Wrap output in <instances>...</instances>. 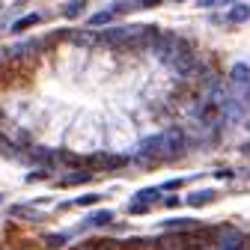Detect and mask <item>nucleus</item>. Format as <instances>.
<instances>
[{"label":"nucleus","instance_id":"1","mask_svg":"<svg viewBox=\"0 0 250 250\" xmlns=\"http://www.w3.org/2000/svg\"><path fill=\"white\" fill-rule=\"evenodd\" d=\"M152 51H155V57H158L164 66H176V62L191 51V45H188L185 39H179V36H173V33H164V36H158L152 42Z\"/></svg>","mask_w":250,"mask_h":250},{"label":"nucleus","instance_id":"22","mask_svg":"<svg viewBox=\"0 0 250 250\" xmlns=\"http://www.w3.org/2000/svg\"><path fill=\"white\" fill-rule=\"evenodd\" d=\"M99 200H102L99 194H86V197H81V200H78V206H96Z\"/></svg>","mask_w":250,"mask_h":250},{"label":"nucleus","instance_id":"24","mask_svg":"<svg viewBox=\"0 0 250 250\" xmlns=\"http://www.w3.org/2000/svg\"><path fill=\"white\" fill-rule=\"evenodd\" d=\"M140 3H143V6H158L161 0H140Z\"/></svg>","mask_w":250,"mask_h":250},{"label":"nucleus","instance_id":"25","mask_svg":"<svg viewBox=\"0 0 250 250\" xmlns=\"http://www.w3.org/2000/svg\"><path fill=\"white\" fill-rule=\"evenodd\" d=\"M241 250H250V238H244V247Z\"/></svg>","mask_w":250,"mask_h":250},{"label":"nucleus","instance_id":"20","mask_svg":"<svg viewBox=\"0 0 250 250\" xmlns=\"http://www.w3.org/2000/svg\"><path fill=\"white\" fill-rule=\"evenodd\" d=\"M72 42H75V45H92L96 39H92L89 33H72Z\"/></svg>","mask_w":250,"mask_h":250},{"label":"nucleus","instance_id":"10","mask_svg":"<svg viewBox=\"0 0 250 250\" xmlns=\"http://www.w3.org/2000/svg\"><path fill=\"white\" fill-rule=\"evenodd\" d=\"M39 21H42V15H39V12H30V15L18 18V21H15V24H12L9 30H12V33H24L27 27H33V24H39Z\"/></svg>","mask_w":250,"mask_h":250},{"label":"nucleus","instance_id":"4","mask_svg":"<svg viewBox=\"0 0 250 250\" xmlns=\"http://www.w3.org/2000/svg\"><path fill=\"white\" fill-rule=\"evenodd\" d=\"M241 247H244V232H238V229H224L217 250H241Z\"/></svg>","mask_w":250,"mask_h":250},{"label":"nucleus","instance_id":"16","mask_svg":"<svg viewBox=\"0 0 250 250\" xmlns=\"http://www.w3.org/2000/svg\"><path fill=\"white\" fill-rule=\"evenodd\" d=\"M110 21H113V9H104V12L89 18V27H102V24H110Z\"/></svg>","mask_w":250,"mask_h":250},{"label":"nucleus","instance_id":"21","mask_svg":"<svg viewBox=\"0 0 250 250\" xmlns=\"http://www.w3.org/2000/svg\"><path fill=\"white\" fill-rule=\"evenodd\" d=\"M146 211H149V206L140 203V200H134V203L128 206V214H146Z\"/></svg>","mask_w":250,"mask_h":250},{"label":"nucleus","instance_id":"2","mask_svg":"<svg viewBox=\"0 0 250 250\" xmlns=\"http://www.w3.org/2000/svg\"><path fill=\"white\" fill-rule=\"evenodd\" d=\"M182 152H185V134H182L179 128L164 131V134H161V158L173 161V158H179Z\"/></svg>","mask_w":250,"mask_h":250},{"label":"nucleus","instance_id":"18","mask_svg":"<svg viewBox=\"0 0 250 250\" xmlns=\"http://www.w3.org/2000/svg\"><path fill=\"white\" fill-rule=\"evenodd\" d=\"M224 3H238V0H197V6L211 9V6H224Z\"/></svg>","mask_w":250,"mask_h":250},{"label":"nucleus","instance_id":"6","mask_svg":"<svg viewBox=\"0 0 250 250\" xmlns=\"http://www.w3.org/2000/svg\"><path fill=\"white\" fill-rule=\"evenodd\" d=\"M39 48H42V42H39V39H27V42L12 45V48L6 51V57H27V54H36Z\"/></svg>","mask_w":250,"mask_h":250},{"label":"nucleus","instance_id":"28","mask_svg":"<svg viewBox=\"0 0 250 250\" xmlns=\"http://www.w3.org/2000/svg\"><path fill=\"white\" fill-rule=\"evenodd\" d=\"M247 128H250V119H247Z\"/></svg>","mask_w":250,"mask_h":250},{"label":"nucleus","instance_id":"8","mask_svg":"<svg viewBox=\"0 0 250 250\" xmlns=\"http://www.w3.org/2000/svg\"><path fill=\"white\" fill-rule=\"evenodd\" d=\"M161 227L164 229H200V224L194 217H170V221H164Z\"/></svg>","mask_w":250,"mask_h":250},{"label":"nucleus","instance_id":"11","mask_svg":"<svg viewBox=\"0 0 250 250\" xmlns=\"http://www.w3.org/2000/svg\"><path fill=\"white\" fill-rule=\"evenodd\" d=\"M227 18H229L232 24H241V21H247V18H250V6H247V3H235V6L229 9V15H227Z\"/></svg>","mask_w":250,"mask_h":250},{"label":"nucleus","instance_id":"27","mask_svg":"<svg viewBox=\"0 0 250 250\" xmlns=\"http://www.w3.org/2000/svg\"><path fill=\"white\" fill-rule=\"evenodd\" d=\"M0 62H3V54H0Z\"/></svg>","mask_w":250,"mask_h":250},{"label":"nucleus","instance_id":"5","mask_svg":"<svg viewBox=\"0 0 250 250\" xmlns=\"http://www.w3.org/2000/svg\"><path fill=\"white\" fill-rule=\"evenodd\" d=\"M158 250H188L185 232H167L158 238Z\"/></svg>","mask_w":250,"mask_h":250},{"label":"nucleus","instance_id":"17","mask_svg":"<svg viewBox=\"0 0 250 250\" xmlns=\"http://www.w3.org/2000/svg\"><path fill=\"white\" fill-rule=\"evenodd\" d=\"M72 232H60V235H48V247H62V244H69Z\"/></svg>","mask_w":250,"mask_h":250},{"label":"nucleus","instance_id":"12","mask_svg":"<svg viewBox=\"0 0 250 250\" xmlns=\"http://www.w3.org/2000/svg\"><path fill=\"white\" fill-rule=\"evenodd\" d=\"M214 200V191H194L188 197V206H203V203H211Z\"/></svg>","mask_w":250,"mask_h":250},{"label":"nucleus","instance_id":"13","mask_svg":"<svg viewBox=\"0 0 250 250\" xmlns=\"http://www.w3.org/2000/svg\"><path fill=\"white\" fill-rule=\"evenodd\" d=\"M110 221H113V214H110V211H96L92 217H86V224H89V227H104V224H110Z\"/></svg>","mask_w":250,"mask_h":250},{"label":"nucleus","instance_id":"7","mask_svg":"<svg viewBox=\"0 0 250 250\" xmlns=\"http://www.w3.org/2000/svg\"><path fill=\"white\" fill-rule=\"evenodd\" d=\"M229 81L238 83V86L250 83V66H247V62H235V66L229 69Z\"/></svg>","mask_w":250,"mask_h":250},{"label":"nucleus","instance_id":"3","mask_svg":"<svg viewBox=\"0 0 250 250\" xmlns=\"http://www.w3.org/2000/svg\"><path fill=\"white\" fill-rule=\"evenodd\" d=\"M86 164L99 167V170H119V167H125V158H122V155H104V152H99V155H92Z\"/></svg>","mask_w":250,"mask_h":250},{"label":"nucleus","instance_id":"23","mask_svg":"<svg viewBox=\"0 0 250 250\" xmlns=\"http://www.w3.org/2000/svg\"><path fill=\"white\" fill-rule=\"evenodd\" d=\"M179 185H182V179H170V182H164V188H167V191H176Z\"/></svg>","mask_w":250,"mask_h":250},{"label":"nucleus","instance_id":"15","mask_svg":"<svg viewBox=\"0 0 250 250\" xmlns=\"http://www.w3.org/2000/svg\"><path fill=\"white\" fill-rule=\"evenodd\" d=\"M125 250H158V241L137 238V241H131V244H125Z\"/></svg>","mask_w":250,"mask_h":250},{"label":"nucleus","instance_id":"19","mask_svg":"<svg viewBox=\"0 0 250 250\" xmlns=\"http://www.w3.org/2000/svg\"><path fill=\"white\" fill-rule=\"evenodd\" d=\"M137 200L140 203H152V200H158V191H155V188H146V191L137 194Z\"/></svg>","mask_w":250,"mask_h":250},{"label":"nucleus","instance_id":"29","mask_svg":"<svg viewBox=\"0 0 250 250\" xmlns=\"http://www.w3.org/2000/svg\"><path fill=\"white\" fill-rule=\"evenodd\" d=\"M176 3H182V0H176Z\"/></svg>","mask_w":250,"mask_h":250},{"label":"nucleus","instance_id":"9","mask_svg":"<svg viewBox=\"0 0 250 250\" xmlns=\"http://www.w3.org/2000/svg\"><path fill=\"white\" fill-rule=\"evenodd\" d=\"M89 179H92V173H89V170H78V173L62 176V179H60V185H62V188H72V185H83V182H89Z\"/></svg>","mask_w":250,"mask_h":250},{"label":"nucleus","instance_id":"26","mask_svg":"<svg viewBox=\"0 0 250 250\" xmlns=\"http://www.w3.org/2000/svg\"><path fill=\"white\" fill-rule=\"evenodd\" d=\"M244 152H250V143H244Z\"/></svg>","mask_w":250,"mask_h":250},{"label":"nucleus","instance_id":"14","mask_svg":"<svg viewBox=\"0 0 250 250\" xmlns=\"http://www.w3.org/2000/svg\"><path fill=\"white\" fill-rule=\"evenodd\" d=\"M83 6H86V0H72V3L62 9V15H66V18H78L83 12Z\"/></svg>","mask_w":250,"mask_h":250}]
</instances>
